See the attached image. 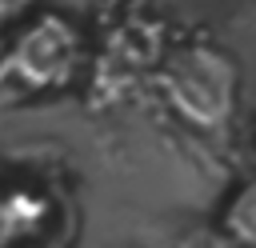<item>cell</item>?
<instances>
[{"instance_id": "6da1fadb", "label": "cell", "mask_w": 256, "mask_h": 248, "mask_svg": "<svg viewBox=\"0 0 256 248\" xmlns=\"http://www.w3.org/2000/svg\"><path fill=\"white\" fill-rule=\"evenodd\" d=\"M92 68V44L76 16L56 8H28L4 24L0 56V100L4 108L40 104L80 84Z\"/></svg>"}, {"instance_id": "7a4b0ae2", "label": "cell", "mask_w": 256, "mask_h": 248, "mask_svg": "<svg viewBox=\"0 0 256 248\" xmlns=\"http://www.w3.org/2000/svg\"><path fill=\"white\" fill-rule=\"evenodd\" d=\"M152 80H156L164 104L196 132H220L236 116L240 68L232 60V52L212 44L208 36L172 44L160 56V64L152 68Z\"/></svg>"}, {"instance_id": "3957f363", "label": "cell", "mask_w": 256, "mask_h": 248, "mask_svg": "<svg viewBox=\"0 0 256 248\" xmlns=\"http://www.w3.org/2000/svg\"><path fill=\"white\" fill-rule=\"evenodd\" d=\"M0 240L4 248L64 240V196L52 192L40 176H8L0 200Z\"/></svg>"}, {"instance_id": "277c9868", "label": "cell", "mask_w": 256, "mask_h": 248, "mask_svg": "<svg viewBox=\"0 0 256 248\" xmlns=\"http://www.w3.org/2000/svg\"><path fill=\"white\" fill-rule=\"evenodd\" d=\"M216 232L232 244H256V176L240 180L216 212Z\"/></svg>"}, {"instance_id": "5b68a950", "label": "cell", "mask_w": 256, "mask_h": 248, "mask_svg": "<svg viewBox=\"0 0 256 248\" xmlns=\"http://www.w3.org/2000/svg\"><path fill=\"white\" fill-rule=\"evenodd\" d=\"M96 4H100V16H112V12H116V4H120V0H96Z\"/></svg>"}, {"instance_id": "8992f818", "label": "cell", "mask_w": 256, "mask_h": 248, "mask_svg": "<svg viewBox=\"0 0 256 248\" xmlns=\"http://www.w3.org/2000/svg\"><path fill=\"white\" fill-rule=\"evenodd\" d=\"M252 152H256V124H252Z\"/></svg>"}]
</instances>
